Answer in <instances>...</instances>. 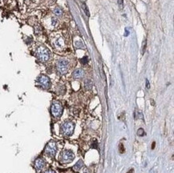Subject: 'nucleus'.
<instances>
[{"label":"nucleus","mask_w":174,"mask_h":173,"mask_svg":"<svg viewBox=\"0 0 174 173\" xmlns=\"http://www.w3.org/2000/svg\"><path fill=\"white\" fill-rule=\"evenodd\" d=\"M36 56L42 63H45L50 59V51L47 47L40 46L36 50Z\"/></svg>","instance_id":"f257e3e1"},{"label":"nucleus","mask_w":174,"mask_h":173,"mask_svg":"<svg viewBox=\"0 0 174 173\" xmlns=\"http://www.w3.org/2000/svg\"><path fill=\"white\" fill-rule=\"evenodd\" d=\"M52 45L57 50H63L66 47L65 39L60 35H56L52 37Z\"/></svg>","instance_id":"f03ea898"},{"label":"nucleus","mask_w":174,"mask_h":173,"mask_svg":"<svg viewBox=\"0 0 174 173\" xmlns=\"http://www.w3.org/2000/svg\"><path fill=\"white\" fill-rule=\"evenodd\" d=\"M75 129V124L72 122H65L61 126V134L64 136H70L73 134Z\"/></svg>","instance_id":"7ed1b4c3"},{"label":"nucleus","mask_w":174,"mask_h":173,"mask_svg":"<svg viewBox=\"0 0 174 173\" xmlns=\"http://www.w3.org/2000/svg\"><path fill=\"white\" fill-rule=\"evenodd\" d=\"M74 159L75 155L72 150H64L60 153L59 159H60V162H62L63 163H71Z\"/></svg>","instance_id":"20e7f679"},{"label":"nucleus","mask_w":174,"mask_h":173,"mask_svg":"<svg viewBox=\"0 0 174 173\" xmlns=\"http://www.w3.org/2000/svg\"><path fill=\"white\" fill-rule=\"evenodd\" d=\"M51 111L52 115L55 118H59L61 116L63 113V106L58 101L53 102L51 104Z\"/></svg>","instance_id":"39448f33"},{"label":"nucleus","mask_w":174,"mask_h":173,"mask_svg":"<svg viewBox=\"0 0 174 173\" xmlns=\"http://www.w3.org/2000/svg\"><path fill=\"white\" fill-rule=\"evenodd\" d=\"M68 65H69V63H68L67 60L66 59H59L56 63V70L57 71L59 72L60 75H64L66 74L68 71Z\"/></svg>","instance_id":"423d86ee"},{"label":"nucleus","mask_w":174,"mask_h":173,"mask_svg":"<svg viewBox=\"0 0 174 173\" xmlns=\"http://www.w3.org/2000/svg\"><path fill=\"white\" fill-rule=\"evenodd\" d=\"M56 152H57V145H56V142L51 141L46 145L44 152L46 155H48V156H50V157L55 156V155L56 154Z\"/></svg>","instance_id":"0eeeda50"},{"label":"nucleus","mask_w":174,"mask_h":173,"mask_svg":"<svg viewBox=\"0 0 174 173\" xmlns=\"http://www.w3.org/2000/svg\"><path fill=\"white\" fill-rule=\"evenodd\" d=\"M38 83L45 89H49L51 87L50 79L44 75H42L38 78Z\"/></svg>","instance_id":"6e6552de"},{"label":"nucleus","mask_w":174,"mask_h":173,"mask_svg":"<svg viewBox=\"0 0 174 173\" xmlns=\"http://www.w3.org/2000/svg\"><path fill=\"white\" fill-rule=\"evenodd\" d=\"M46 166V162L43 158H38L35 161V168L37 171H41Z\"/></svg>","instance_id":"1a4fd4ad"},{"label":"nucleus","mask_w":174,"mask_h":173,"mask_svg":"<svg viewBox=\"0 0 174 173\" xmlns=\"http://www.w3.org/2000/svg\"><path fill=\"white\" fill-rule=\"evenodd\" d=\"M83 75H84V71H83V69L80 68L76 69L72 73V76H73L74 79H81L83 77Z\"/></svg>","instance_id":"9d476101"},{"label":"nucleus","mask_w":174,"mask_h":173,"mask_svg":"<svg viewBox=\"0 0 174 173\" xmlns=\"http://www.w3.org/2000/svg\"><path fill=\"white\" fill-rule=\"evenodd\" d=\"M83 166V160H81V159H80L77 163L75 164L74 165V167H73V170L75 171V172H79L80 169H81V168H82Z\"/></svg>","instance_id":"9b49d317"},{"label":"nucleus","mask_w":174,"mask_h":173,"mask_svg":"<svg viewBox=\"0 0 174 173\" xmlns=\"http://www.w3.org/2000/svg\"><path fill=\"white\" fill-rule=\"evenodd\" d=\"M54 13H55V15H57V16H61V15H63V10L59 7H58V6H56V7L54 9Z\"/></svg>","instance_id":"f8f14e48"},{"label":"nucleus","mask_w":174,"mask_h":173,"mask_svg":"<svg viewBox=\"0 0 174 173\" xmlns=\"http://www.w3.org/2000/svg\"><path fill=\"white\" fill-rule=\"evenodd\" d=\"M92 86H93V84H92V82L91 80L87 79V80L85 82V87H86V89H87V90L92 89Z\"/></svg>","instance_id":"ddd939ff"},{"label":"nucleus","mask_w":174,"mask_h":173,"mask_svg":"<svg viewBox=\"0 0 174 173\" xmlns=\"http://www.w3.org/2000/svg\"><path fill=\"white\" fill-rule=\"evenodd\" d=\"M137 135H139V136H144V135H145V132H144V129H143V128L139 129V130L137 131Z\"/></svg>","instance_id":"4468645a"},{"label":"nucleus","mask_w":174,"mask_h":173,"mask_svg":"<svg viewBox=\"0 0 174 173\" xmlns=\"http://www.w3.org/2000/svg\"><path fill=\"white\" fill-rule=\"evenodd\" d=\"M25 2L27 4H37L39 2V0H25Z\"/></svg>","instance_id":"2eb2a0df"},{"label":"nucleus","mask_w":174,"mask_h":173,"mask_svg":"<svg viewBox=\"0 0 174 173\" xmlns=\"http://www.w3.org/2000/svg\"><path fill=\"white\" fill-rule=\"evenodd\" d=\"M124 151H125V149H124V145H123L122 143H120V146H119V152H120L121 154H122V153H124Z\"/></svg>","instance_id":"dca6fc26"},{"label":"nucleus","mask_w":174,"mask_h":173,"mask_svg":"<svg viewBox=\"0 0 174 173\" xmlns=\"http://www.w3.org/2000/svg\"><path fill=\"white\" fill-rule=\"evenodd\" d=\"M83 10H84V11L86 13V15H87V16H89L90 14H89V12H88V9H87V7H86V5L84 3L83 4Z\"/></svg>","instance_id":"f3484780"},{"label":"nucleus","mask_w":174,"mask_h":173,"mask_svg":"<svg viewBox=\"0 0 174 173\" xmlns=\"http://www.w3.org/2000/svg\"><path fill=\"white\" fill-rule=\"evenodd\" d=\"M81 62H82L83 64H85V63L87 62V57H84V58L81 59Z\"/></svg>","instance_id":"a211bd4d"},{"label":"nucleus","mask_w":174,"mask_h":173,"mask_svg":"<svg viewBox=\"0 0 174 173\" xmlns=\"http://www.w3.org/2000/svg\"><path fill=\"white\" fill-rule=\"evenodd\" d=\"M97 142H93V143L92 144V148H97Z\"/></svg>","instance_id":"6ab92c4d"},{"label":"nucleus","mask_w":174,"mask_h":173,"mask_svg":"<svg viewBox=\"0 0 174 173\" xmlns=\"http://www.w3.org/2000/svg\"><path fill=\"white\" fill-rule=\"evenodd\" d=\"M44 173H56V172L53 170H51V169H49V170H47Z\"/></svg>","instance_id":"aec40b11"},{"label":"nucleus","mask_w":174,"mask_h":173,"mask_svg":"<svg viewBox=\"0 0 174 173\" xmlns=\"http://www.w3.org/2000/svg\"><path fill=\"white\" fill-rule=\"evenodd\" d=\"M118 3H119V5L122 7L123 6V0H118Z\"/></svg>","instance_id":"412c9836"},{"label":"nucleus","mask_w":174,"mask_h":173,"mask_svg":"<svg viewBox=\"0 0 174 173\" xmlns=\"http://www.w3.org/2000/svg\"><path fill=\"white\" fill-rule=\"evenodd\" d=\"M146 87H147V88H149V82H148V80H146Z\"/></svg>","instance_id":"4be33fe9"},{"label":"nucleus","mask_w":174,"mask_h":173,"mask_svg":"<svg viewBox=\"0 0 174 173\" xmlns=\"http://www.w3.org/2000/svg\"><path fill=\"white\" fill-rule=\"evenodd\" d=\"M128 173H133V169H130L128 172Z\"/></svg>","instance_id":"5701e85b"},{"label":"nucleus","mask_w":174,"mask_h":173,"mask_svg":"<svg viewBox=\"0 0 174 173\" xmlns=\"http://www.w3.org/2000/svg\"><path fill=\"white\" fill-rule=\"evenodd\" d=\"M154 147H155V143H153V147H152V148H153V149L154 148Z\"/></svg>","instance_id":"b1692460"}]
</instances>
